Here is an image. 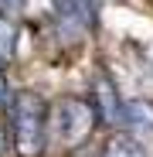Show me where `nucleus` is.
I'll return each instance as SVG.
<instances>
[{
    "mask_svg": "<svg viewBox=\"0 0 153 157\" xmlns=\"http://www.w3.org/2000/svg\"><path fill=\"white\" fill-rule=\"evenodd\" d=\"M7 126H10V147L17 157H41L48 147V126H51L48 102L31 89L14 92V99L7 102Z\"/></svg>",
    "mask_w": 153,
    "mask_h": 157,
    "instance_id": "1",
    "label": "nucleus"
},
{
    "mask_svg": "<svg viewBox=\"0 0 153 157\" xmlns=\"http://www.w3.org/2000/svg\"><path fill=\"white\" fill-rule=\"evenodd\" d=\"M95 126H99V116H95V106L89 99L68 96V99H58L55 109H51V133L68 154L85 147Z\"/></svg>",
    "mask_w": 153,
    "mask_h": 157,
    "instance_id": "2",
    "label": "nucleus"
},
{
    "mask_svg": "<svg viewBox=\"0 0 153 157\" xmlns=\"http://www.w3.org/2000/svg\"><path fill=\"white\" fill-rule=\"evenodd\" d=\"M51 10L65 41H82L95 28V0H51Z\"/></svg>",
    "mask_w": 153,
    "mask_h": 157,
    "instance_id": "3",
    "label": "nucleus"
},
{
    "mask_svg": "<svg viewBox=\"0 0 153 157\" xmlns=\"http://www.w3.org/2000/svg\"><path fill=\"white\" fill-rule=\"evenodd\" d=\"M89 102L95 106V116H99L102 126L122 123V106H126V102L119 99V89H116L112 75H109L106 68H99V72L92 75V99H89Z\"/></svg>",
    "mask_w": 153,
    "mask_h": 157,
    "instance_id": "4",
    "label": "nucleus"
},
{
    "mask_svg": "<svg viewBox=\"0 0 153 157\" xmlns=\"http://www.w3.org/2000/svg\"><path fill=\"white\" fill-rule=\"evenodd\" d=\"M122 126H126V133H133L140 140H153V102L129 99L122 106Z\"/></svg>",
    "mask_w": 153,
    "mask_h": 157,
    "instance_id": "5",
    "label": "nucleus"
},
{
    "mask_svg": "<svg viewBox=\"0 0 153 157\" xmlns=\"http://www.w3.org/2000/svg\"><path fill=\"white\" fill-rule=\"evenodd\" d=\"M102 157H146V147L133 133H112L102 144Z\"/></svg>",
    "mask_w": 153,
    "mask_h": 157,
    "instance_id": "6",
    "label": "nucleus"
},
{
    "mask_svg": "<svg viewBox=\"0 0 153 157\" xmlns=\"http://www.w3.org/2000/svg\"><path fill=\"white\" fill-rule=\"evenodd\" d=\"M24 10V0H0V21H10Z\"/></svg>",
    "mask_w": 153,
    "mask_h": 157,
    "instance_id": "7",
    "label": "nucleus"
},
{
    "mask_svg": "<svg viewBox=\"0 0 153 157\" xmlns=\"http://www.w3.org/2000/svg\"><path fill=\"white\" fill-rule=\"evenodd\" d=\"M7 147H10V126H7L4 120H0V157L7 154Z\"/></svg>",
    "mask_w": 153,
    "mask_h": 157,
    "instance_id": "8",
    "label": "nucleus"
},
{
    "mask_svg": "<svg viewBox=\"0 0 153 157\" xmlns=\"http://www.w3.org/2000/svg\"><path fill=\"white\" fill-rule=\"evenodd\" d=\"M71 157H102V150H95V147H78V150H71Z\"/></svg>",
    "mask_w": 153,
    "mask_h": 157,
    "instance_id": "9",
    "label": "nucleus"
},
{
    "mask_svg": "<svg viewBox=\"0 0 153 157\" xmlns=\"http://www.w3.org/2000/svg\"><path fill=\"white\" fill-rule=\"evenodd\" d=\"M0 102H7V72H4V58H0Z\"/></svg>",
    "mask_w": 153,
    "mask_h": 157,
    "instance_id": "10",
    "label": "nucleus"
}]
</instances>
